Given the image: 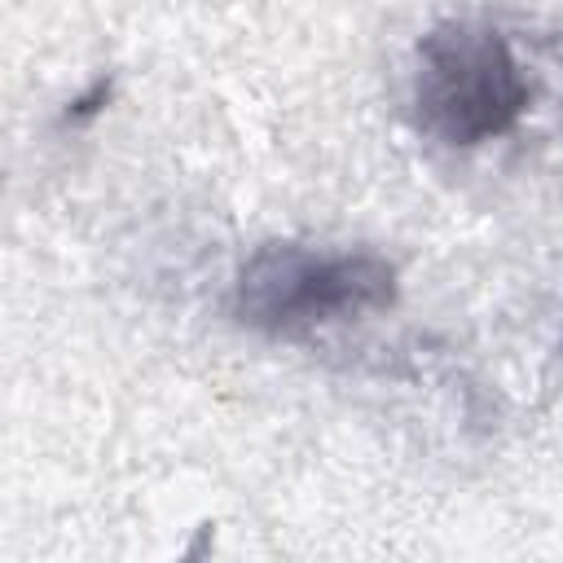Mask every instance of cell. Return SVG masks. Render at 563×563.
<instances>
[{
  "mask_svg": "<svg viewBox=\"0 0 563 563\" xmlns=\"http://www.w3.org/2000/svg\"><path fill=\"white\" fill-rule=\"evenodd\" d=\"M396 303V268L378 251L264 242L233 282V317L268 339H308Z\"/></svg>",
  "mask_w": 563,
  "mask_h": 563,
  "instance_id": "obj_1",
  "label": "cell"
},
{
  "mask_svg": "<svg viewBox=\"0 0 563 563\" xmlns=\"http://www.w3.org/2000/svg\"><path fill=\"white\" fill-rule=\"evenodd\" d=\"M532 106V79L510 35L484 18H444L418 40L413 119L449 145L471 150L506 136Z\"/></svg>",
  "mask_w": 563,
  "mask_h": 563,
  "instance_id": "obj_2",
  "label": "cell"
},
{
  "mask_svg": "<svg viewBox=\"0 0 563 563\" xmlns=\"http://www.w3.org/2000/svg\"><path fill=\"white\" fill-rule=\"evenodd\" d=\"M106 97H110V84L101 79V84H97V88H92V92H88L84 101H75V110H66V119H75V123H79V119H88V114H97Z\"/></svg>",
  "mask_w": 563,
  "mask_h": 563,
  "instance_id": "obj_3",
  "label": "cell"
}]
</instances>
